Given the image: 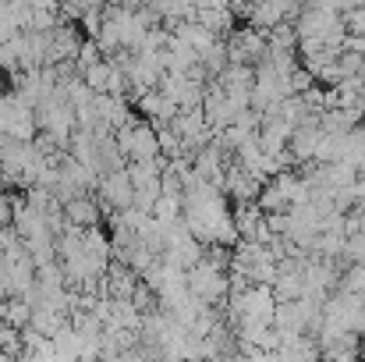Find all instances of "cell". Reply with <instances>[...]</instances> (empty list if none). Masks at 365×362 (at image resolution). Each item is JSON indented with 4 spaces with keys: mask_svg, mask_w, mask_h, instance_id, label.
Instances as JSON below:
<instances>
[{
    "mask_svg": "<svg viewBox=\"0 0 365 362\" xmlns=\"http://www.w3.org/2000/svg\"><path fill=\"white\" fill-rule=\"evenodd\" d=\"M96 196H100V203H103V217H107V213H114V210H128V206H135V185H131L128 167L100 174V181H96Z\"/></svg>",
    "mask_w": 365,
    "mask_h": 362,
    "instance_id": "6da1fadb",
    "label": "cell"
},
{
    "mask_svg": "<svg viewBox=\"0 0 365 362\" xmlns=\"http://www.w3.org/2000/svg\"><path fill=\"white\" fill-rule=\"evenodd\" d=\"M138 281H142V273L135 266H128L121 259H110V266L103 273V284H100V295H107V298H131Z\"/></svg>",
    "mask_w": 365,
    "mask_h": 362,
    "instance_id": "7a4b0ae2",
    "label": "cell"
},
{
    "mask_svg": "<svg viewBox=\"0 0 365 362\" xmlns=\"http://www.w3.org/2000/svg\"><path fill=\"white\" fill-rule=\"evenodd\" d=\"M78 46H82L78 25H75V21H57V29L50 32L46 64H64V61H75V57H78Z\"/></svg>",
    "mask_w": 365,
    "mask_h": 362,
    "instance_id": "3957f363",
    "label": "cell"
},
{
    "mask_svg": "<svg viewBox=\"0 0 365 362\" xmlns=\"http://www.w3.org/2000/svg\"><path fill=\"white\" fill-rule=\"evenodd\" d=\"M64 213H68V221L78 224V228H96V224H103V203H100L96 192H82V196L68 199V203H64Z\"/></svg>",
    "mask_w": 365,
    "mask_h": 362,
    "instance_id": "277c9868",
    "label": "cell"
},
{
    "mask_svg": "<svg viewBox=\"0 0 365 362\" xmlns=\"http://www.w3.org/2000/svg\"><path fill=\"white\" fill-rule=\"evenodd\" d=\"M110 71H114V61H110V57H103V61H96V64H89V68L82 71V79L89 82V89H93V93H107V82H110Z\"/></svg>",
    "mask_w": 365,
    "mask_h": 362,
    "instance_id": "5b68a950",
    "label": "cell"
},
{
    "mask_svg": "<svg viewBox=\"0 0 365 362\" xmlns=\"http://www.w3.org/2000/svg\"><path fill=\"white\" fill-rule=\"evenodd\" d=\"M337 288L355 291V295H362L365 298V263H348L344 273H341V284H337Z\"/></svg>",
    "mask_w": 365,
    "mask_h": 362,
    "instance_id": "8992f818",
    "label": "cell"
},
{
    "mask_svg": "<svg viewBox=\"0 0 365 362\" xmlns=\"http://www.w3.org/2000/svg\"><path fill=\"white\" fill-rule=\"evenodd\" d=\"M344 263H365V231H355L344 241Z\"/></svg>",
    "mask_w": 365,
    "mask_h": 362,
    "instance_id": "52a82bcc",
    "label": "cell"
},
{
    "mask_svg": "<svg viewBox=\"0 0 365 362\" xmlns=\"http://www.w3.org/2000/svg\"><path fill=\"white\" fill-rule=\"evenodd\" d=\"M78 29L89 36V39H100V29H103V11H86L78 18Z\"/></svg>",
    "mask_w": 365,
    "mask_h": 362,
    "instance_id": "ba28073f",
    "label": "cell"
},
{
    "mask_svg": "<svg viewBox=\"0 0 365 362\" xmlns=\"http://www.w3.org/2000/svg\"><path fill=\"white\" fill-rule=\"evenodd\" d=\"M14 221V196L7 188H0V228Z\"/></svg>",
    "mask_w": 365,
    "mask_h": 362,
    "instance_id": "9c48e42d",
    "label": "cell"
}]
</instances>
